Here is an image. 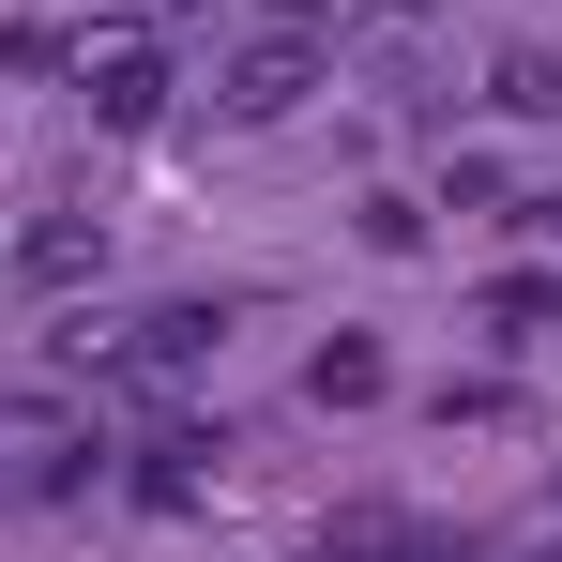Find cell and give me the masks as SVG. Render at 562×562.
I'll list each match as a JSON object with an SVG mask.
<instances>
[{
  "label": "cell",
  "instance_id": "1",
  "mask_svg": "<svg viewBox=\"0 0 562 562\" xmlns=\"http://www.w3.org/2000/svg\"><path fill=\"white\" fill-rule=\"evenodd\" d=\"M335 61L380 77V92H441L457 77V15L441 0H366V15H335Z\"/></svg>",
  "mask_w": 562,
  "mask_h": 562
},
{
  "label": "cell",
  "instance_id": "2",
  "mask_svg": "<svg viewBox=\"0 0 562 562\" xmlns=\"http://www.w3.org/2000/svg\"><path fill=\"white\" fill-rule=\"evenodd\" d=\"M213 335H228V319H213V304H137V319H77V335H61V350H77V366H106V380H183V366H213Z\"/></svg>",
  "mask_w": 562,
  "mask_h": 562
},
{
  "label": "cell",
  "instance_id": "3",
  "mask_svg": "<svg viewBox=\"0 0 562 562\" xmlns=\"http://www.w3.org/2000/svg\"><path fill=\"white\" fill-rule=\"evenodd\" d=\"M304 92H319V31H259V46H228V77H213L228 122H289Z\"/></svg>",
  "mask_w": 562,
  "mask_h": 562
},
{
  "label": "cell",
  "instance_id": "4",
  "mask_svg": "<svg viewBox=\"0 0 562 562\" xmlns=\"http://www.w3.org/2000/svg\"><path fill=\"white\" fill-rule=\"evenodd\" d=\"M319 562H471V532L395 517V502H335V517H319Z\"/></svg>",
  "mask_w": 562,
  "mask_h": 562
},
{
  "label": "cell",
  "instance_id": "5",
  "mask_svg": "<svg viewBox=\"0 0 562 562\" xmlns=\"http://www.w3.org/2000/svg\"><path fill=\"white\" fill-rule=\"evenodd\" d=\"M77 92H92V122H106V137H137V122L168 106V61H153L137 31H106V46H77Z\"/></svg>",
  "mask_w": 562,
  "mask_h": 562
},
{
  "label": "cell",
  "instance_id": "6",
  "mask_svg": "<svg viewBox=\"0 0 562 562\" xmlns=\"http://www.w3.org/2000/svg\"><path fill=\"white\" fill-rule=\"evenodd\" d=\"M213 457H228V426H153V441H137V471H122V486H137V502H168V517H183L198 486H213Z\"/></svg>",
  "mask_w": 562,
  "mask_h": 562
},
{
  "label": "cell",
  "instance_id": "7",
  "mask_svg": "<svg viewBox=\"0 0 562 562\" xmlns=\"http://www.w3.org/2000/svg\"><path fill=\"white\" fill-rule=\"evenodd\" d=\"M15 259H31V289H92V274H106V213H46Z\"/></svg>",
  "mask_w": 562,
  "mask_h": 562
},
{
  "label": "cell",
  "instance_id": "8",
  "mask_svg": "<svg viewBox=\"0 0 562 562\" xmlns=\"http://www.w3.org/2000/svg\"><path fill=\"white\" fill-rule=\"evenodd\" d=\"M304 395H319V411H380V395H395V366H380V335H335V350L304 366Z\"/></svg>",
  "mask_w": 562,
  "mask_h": 562
},
{
  "label": "cell",
  "instance_id": "9",
  "mask_svg": "<svg viewBox=\"0 0 562 562\" xmlns=\"http://www.w3.org/2000/svg\"><path fill=\"white\" fill-rule=\"evenodd\" d=\"M486 92L517 106V122H562V61H548V46H502V61H486Z\"/></svg>",
  "mask_w": 562,
  "mask_h": 562
},
{
  "label": "cell",
  "instance_id": "10",
  "mask_svg": "<svg viewBox=\"0 0 562 562\" xmlns=\"http://www.w3.org/2000/svg\"><path fill=\"white\" fill-rule=\"evenodd\" d=\"M486 335H562V274H502L486 289Z\"/></svg>",
  "mask_w": 562,
  "mask_h": 562
},
{
  "label": "cell",
  "instance_id": "11",
  "mask_svg": "<svg viewBox=\"0 0 562 562\" xmlns=\"http://www.w3.org/2000/svg\"><path fill=\"white\" fill-rule=\"evenodd\" d=\"M274 15H289V31H319V15H335V0H274Z\"/></svg>",
  "mask_w": 562,
  "mask_h": 562
}]
</instances>
